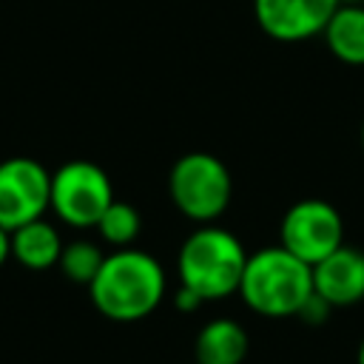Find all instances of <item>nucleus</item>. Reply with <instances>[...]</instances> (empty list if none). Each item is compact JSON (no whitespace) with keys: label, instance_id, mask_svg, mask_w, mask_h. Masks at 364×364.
<instances>
[{"label":"nucleus","instance_id":"obj_20","mask_svg":"<svg viewBox=\"0 0 364 364\" xmlns=\"http://www.w3.org/2000/svg\"><path fill=\"white\" fill-rule=\"evenodd\" d=\"M361 148H364V122H361Z\"/></svg>","mask_w":364,"mask_h":364},{"label":"nucleus","instance_id":"obj_8","mask_svg":"<svg viewBox=\"0 0 364 364\" xmlns=\"http://www.w3.org/2000/svg\"><path fill=\"white\" fill-rule=\"evenodd\" d=\"M336 0H253L259 28L282 43H301L324 31Z\"/></svg>","mask_w":364,"mask_h":364},{"label":"nucleus","instance_id":"obj_13","mask_svg":"<svg viewBox=\"0 0 364 364\" xmlns=\"http://www.w3.org/2000/svg\"><path fill=\"white\" fill-rule=\"evenodd\" d=\"M94 228H97V233H100L108 245H114V247H131V242H134V239L139 236V230H142V219H139V210H136L134 205L114 199V202L102 210V216H100V222H97Z\"/></svg>","mask_w":364,"mask_h":364},{"label":"nucleus","instance_id":"obj_14","mask_svg":"<svg viewBox=\"0 0 364 364\" xmlns=\"http://www.w3.org/2000/svg\"><path fill=\"white\" fill-rule=\"evenodd\" d=\"M102 259H105V253L100 250V245H94L88 239H77V242L63 245V253H60L57 264L65 273V279H71L77 284H91Z\"/></svg>","mask_w":364,"mask_h":364},{"label":"nucleus","instance_id":"obj_11","mask_svg":"<svg viewBox=\"0 0 364 364\" xmlns=\"http://www.w3.org/2000/svg\"><path fill=\"white\" fill-rule=\"evenodd\" d=\"M63 239L51 222L31 219L11 230V256L28 270H48L60 262Z\"/></svg>","mask_w":364,"mask_h":364},{"label":"nucleus","instance_id":"obj_18","mask_svg":"<svg viewBox=\"0 0 364 364\" xmlns=\"http://www.w3.org/2000/svg\"><path fill=\"white\" fill-rule=\"evenodd\" d=\"M355 364H364V338L358 344V353H355Z\"/></svg>","mask_w":364,"mask_h":364},{"label":"nucleus","instance_id":"obj_3","mask_svg":"<svg viewBox=\"0 0 364 364\" xmlns=\"http://www.w3.org/2000/svg\"><path fill=\"white\" fill-rule=\"evenodd\" d=\"M245 262L247 253L230 230L213 222L199 225L179 247V284L196 290L205 301L225 299L230 293H239Z\"/></svg>","mask_w":364,"mask_h":364},{"label":"nucleus","instance_id":"obj_7","mask_svg":"<svg viewBox=\"0 0 364 364\" xmlns=\"http://www.w3.org/2000/svg\"><path fill=\"white\" fill-rule=\"evenodd\" d=\"M51 202V173L31 156L0 162V228L9 233L40 219Z\"/></svg>","mask_w":364,"mask_h":364},{"label":"nucleus","instance_id":"obj_12","mask_svg":"<svg viewBox=\"0 0 364 364\" xmlns=\"http://www.w3.org/2000/svg\"><path fill=\"white\" fill-rule=\"evenodd\" d=\"M321 34L336 60L347 65H364V3L336 6Z\"/></svg>","mask_w":364,"mask_h":364},{"label":"nucleus","instance_id":"obj_5","mask_svg":"<svg viewBox=\"0 0 364 364\" xmlns=\"http://www.w3.org/2000/svg\"><path fill=\"white\" fill-rule=\"evenodd\" d=\"M111 202L114 188L108 173L88 159H71L51 173L48 208L71 228H94Z\"/></svg>","mask_w":364,"mask_h":364},{"label":"nucleus","instance_id":"obj_17","mask_svg":"<svg viewBox=\"0 0 364 364\" xmlns=\"http://www.w3.org/2000/svg\"><path fill=\"white\" fill-rule=\"evenodd\" d=\"M9 256H11V233L6 228H0V267L6 264Z\"/></svg>","mask_w":364,"mask_h":364},{"label":"nucleus","instance_id":"obj_19","mask_svg":"<svg viewBox=\"0 0 364 364\" xmlns=\"http://www.w3.org/2000/svg\"><path fill=\"white\" fill-rule=\"evenodd\" d=\"M338 6H344V3H364V0H336Z\"/></svg>","mask_w":364,"mask_h":364},{"label":"nucleus","instance_id":"obj_1","mask_svg":"<svg viewBox=\"0 0 364 364\" xmlns=\"http://www.w3.org/2000/svg\"><path fill=\"white\" fill-rule=\"evenodd\" d=\"M88 293L105 318L139 321L159 307L165 296V270L145 250L117 247L102 259Z\"/></svg>","mask_w":364,"mask_h":364},{"label":"nucleus","instance_id":"obj_9","mask_svg":"<svg viewBox=\"0 0 364 364\" xmlns=\"http://www.w3.org/2000/svg\"><path fill=\"white\" fill-rule=\"evenodd\" d=\"M313 290L330 307H350L364 299V253L358 247H336L313 264Z\"/></svg>","mask_w":364,"mask_h":364},{"label":"nucleus","instance_id":"obj_16","mask_svg":"<svg viewBox=\"0 0 364 364\" xmlns=\"http://www.w3.org/2000/svg\"><path fill=\"white\" fill-rule=\"evenodd\" d=\"M202 301H205V299H202L196 290L185 287V284H179V290H176V296H173V304H176V310H185V313L196 310Z\"/></svg>","mask_w":364,"mask_h":364},{"label":"nucleus","instance_id":"obj_6","mask_svg":"<svg viewBox=\"0 0 364 364\" xmlns=\"http://www.w3.org/2000/svg\"><path fill=\"white\" fill-rule=\"evenodd\" d=\"M279 245L296 253L310 267L344 245L341 213L324 199H299L287 208L279 228Z\"/></svg>","mask_w":364,"mask_h":364},{"label":"nucleus","instance_id":"obj_10","mask_svg":"<svg viewBox=\"0 0 364 364\" xmlns=\"http://www.w3.org/2000/svg\"><path fill=\"white\" fill-rule=\"evenodd\" d=\"M250 338L245 327L228 316L210 318L202 324L193 341V358L196 364H242L247 355Z\"/></svg>","mask_w":364,"mask_h":364},{"label":"nucleus","instance_id":"obj_15","mask_svg":"<svg viewBox=\"0 0 364 364\" xmlns=\"http://www.w3.org/2000/svg\"><path fill=\"white\" fill-rule=\"evenodd\" d=\"M330 310H333V307H330V304H327V301L313 290V293H310V299L301 304L299 318H301V321H307V324H321V321L330 316Z\"/></svg>","mask_w":364,"mask_h":364},{"label":"nucleus","instance_id":"obj_2","mask_svg":"<svg viewBox=\"0 0 364 364\" xmlns=\"http://www.w3.org/2000/svg\"><path fill=\"white\" fill-rule=\"evenodd\" d=\"M313 293V267L287 247H262L247 256L239 296L242 301L267 318L299 316L301 304Z\"/></svg>","mask_w":364,"mask_h":364},{"label":"nucleus","instance_id":"obj_4","mask_svg":"<svg viewBox=\"0 0 364 364\" xmlns=\"http://www.w3.org/2000/svg\"><path fill=\"white\" fill-rule=\"evenodd\" d=\"M168 193L182 216L196 225H208L228 210L233 196V179L219 156L191 151L173 162L168 173Z\"/></svg>","mask_w":364,"mask_h":364}]
</instances>
